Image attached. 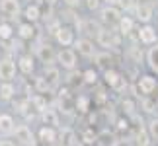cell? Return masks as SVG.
Masks as SVG:
<instances>
[{"instance_id":"cell-1","label":"cell","mask_w":158,"mask_h":146,"mask_svg":"<svg viewBox=\"0 0 158 146\" xmlns=\"http://www.w3.org/2000/svg\"><path fill=\"white\" fill-rule=\"evenodd\" d=\"M12 136H14L16 144H20V146H37L35 135L31 132V129H29L27 125H16Z\"/></svg>"},{"instance_id":"cell-2","label":"cell","mask_w":158,"mask_h":146,"mask_svg":"<svg viewBox=\"0 0 158 146\" xmlns=\"http://www.w3.org/2000/svg\"><path fill=\"white\" fill-rule=\"evenodd\" d=\"M55 60L59 63L60 68L74 70L76 68V51L74 49H60V51L57 53V57H55Z\"/></svg>"},{"instance_id":"cell-3","label":"cell","mask_w":158,"mask_h":146,"mask_svg":"<svg viewBox=\"0 0 158 146\" xmlns=\"http://www.w3.org/2000/svg\"><path fill=\"white\" fill-rule=\"evenodd\" d=\"M53 35H55V41H57L60 47H70L74 43V31H72L70 27H66V26H59L53 31Z\"/></svg>"},{"instance_id":"cell-4","label":"cell","mask_w":158,"mask_h":146,"mask_svg":"<svg viewBox=\"0 0 158 146\" xmlns=\"http://www.w3.org/2000/svg\"><path fill=\"white\" fill-rule=\"evenodd\" d=\"M137 86H139V92H141L144 97H148V95H152V92H156V90H158V82H156L154 76L144 74V76L139 78Z\"/></svg>"},{"instance_id":"cell-5","label":"cell","mask_w":158,"mask_h":146,"mask_svg":"<svg viewBox=\"0 0 158 146\" xmlns=\"http://www.w3.org/2000/svg\"><path fill=\"white\" fill-rule=\"evenodd\" d=\"M0 12H2L6 18H10V20H16V18L22 14L20 0H0Z\"/></svg>"},{"instance_id":"cell-6","label":"cell","mask_w":158,"mask_h":146,"mask_svg":"<svg viewBox=\"0 0 158 146\" xmlns=\"http://www.w3.org/2000/svg\"><path fill=\"white\" fill-rule=\"evenodd\" d=\"M96 41H98V45L109 49V47L117 45V41H119V39L113 35V31H111L109 27H100L98 31H96Z\"/></svg>"},{"instance_id":"cell-7","label":"cell","mask_w":158,"mask_h":146,"mask_svg":"<svg viewBox=\"0 0 158 146\" xmlns=\"http://www.w3.org/2000/svg\"><path fill=\"white\" fill-rule=\"evenodd\" d=\"M16 70L18 66L12 59H4L0 60V80L2 82H12L16 78Z\"/></svg>"},{"instance_id":"cell-8","label":"cell","mask_w":158,"mask_h":146,"mask_svg":"<svg viewBox=\"0 0 158 146\" xmlns=\"http://www.w3.org/2000/svg\"><path fill=\"white\" fill-rule=\"evenodd\" d=\"M74 49L82 55V57H86V59H92V57H96V53H98L96 47H94V43L90 39H86V37L74 39Z\"/></svg>"},{"instance_id":"cell-9","label":"cell","mask_w":158,"mask_h":146,"mask_svg":"<svg viewBox=\"0 0 158 146\" xmlns=\"http://www.w3.org/2000/svg\"><path fill=\"white\" fill-rule=\"evenodd\" d=\"M137 37L144 45H154L156 39H158V33H156V29L150 26V23H144V26L137 31Z\"/></svg>"},{"instance_id":"cell-10","label":"cell","mask_w":158,"mask_h":146,"mask_svg":"<svg viewBox=\"0 0 158 146\" xmlns=\"http://www.w3.org/2000/svg\"><path fill=\"white\" fill-rule=\"evenodd\" d=\"M121 20V10L115 4H107L106 8H102V22L107 26H113Z\"/></svg>"},{"instance_id":"cell-11","label":"cell","mask_w":158,"mask_h":146,"mask_svg":"<svg viewBox=\"0 0 158 146\" xmlns=\"http://www.w3.org/2000/svg\"><path fill=\"white\" fill-rule=\"evenodd\" d=\"M41 78H43V80L47 82V86H49V88H55V86H57V84L60 82V70H59V66L45 64Z\"/></svg>"},{"instance_id":"cell-12","label":"cell","mask_w":158,"mask_h":146,"mask_svg":"<svg viewBox=\"0 0 158 146\" xmlns=\"http://www.w3.org/2000/svg\"><path fill=\"white\" fill-rule=\"evenodd\" d=\"M35 55H37V59L41 63H45V64H53L55 57H57V53L53 51V47L47 45V43H41V45L35 47Z\"/></svg>"},{"instance_id":"cell-13","label":"cell","mask_w":158,"mask_h":146,"mask_svg":"<svg viewBox=\"0 0 158 146\" xmlns=\"http://www.w3.org/2000/svg\"><path fill=\"white\" fill-rule=\"evenodd\" d=\"M18 70L22 72V74H26V76H29V74H33L35 72V63H33V57L31 55H22L20 59H18Z\"/></svg>"},{"instance_id":"cell-14","label":"cell","mask_w":158,"mask_h":146,"mask_svg":"<svg viewBox=\"0 0 158 146\" xmlns=\"http://www.w3.org/2000/svg\"><path fill=\"white\" fill-rule=\"evenodd\" d=\"M137 20L139 22H143V23H148L150 20H152V14H154V6L152 4H137Z\"/></svg>"},{"instance_id":"cell-15","label":"cell","mask_w":158,"mask_h":146,"mask_svg":"<svg viewBox=\"0 0 158 146\" xmlns=\"http://www.w3.org/2000/svg\"><path fill=\"white\" fill-rule=\"evenodd\" d=\"M37 136H39V140L43 142V144H49L53 146L55 142H57V129L55 127H41L39 132H37Z\"/></svg>"},{"instance_id":"cell-16","label":"cell","mask_w":158,"mask_h":146,"mask_svg":"<svg viewBox=\"0 0 158 146\" xmlns=\"http://www.w3.org/2000/svg\"><path fill=\"white\" fill-rule=\"evenodd\" d=\"M14 119H12V115L8 113H0V135H4V136H8L14 132Z\"/></svg>"},{"instance_id":"cell-17","label":"cell","mask_w":158,"mask_h":146,"mask_svg":"<svg viewBox=\"0 0 158 146\" xmlns=\"http://www.w3.org/2000/svg\"><path fill=\"white\" fill-rule=\"evenodd\" d=\"M18 37L23 39V41H29V39H33L35 37V27H33V23H29V22H23L18 26Z\"/></svg>"},{"instance_id":"cell-18","label":"cell","mask_w":158,"mask_h":146,"mask_svg":"<svg viewBox=\"0 0 158 146\" xmlns=\"http://www.w3.org/2000/svg\"><path fill=\"white\" fill-rule=\"evenodd\" d=\"M39 117H41V123H43L45 127H55V129L59 127V117H57V113H55V109L47 107L45 111L39 113Z\"/></svg>"},{"instance_id":"cell-19","label":"cell","mask_w":158,"mask_h":146,"mask_svg":"<svg viewBox=\"0 0 158 146\" xmlns=\"http://www.w3.org/2000/svg\"><path fill=\"white\" fill-rule=\"evenodd\" d=\"M147 64H148L150 70L158 74V43H154V45L147 51Z\"/></svg>"},{"instance_id":"cell-20","label":"cell","mask_w":158,"mask_h":146,"mask_svg":"<svg viewBox=\"0 0 158 146\" xmlns=\"http://www.w3.org/2000/svg\"><path fill=\"white\" fill-rule=\"evenodd\" d=\"M16 95V86L12 82H0V99L2 101H10Z\"/></svg>"},{"instance_id":"cell-21","label":"cell","mask_w":158,"mask_h":146,"mask_svg":"<svg viewBox=\"0 0 158 146\" xmlns=\"http://www.w3.org/2000/svg\"><path fill=\"white\" fill-rule=\"evenodd\" d=\"M104 80L109 88H117L119 86V82L123 80V78L119 76V72L117 70H113V68H106L104 70Z\"/></svg>"},{"instance_id":"cell-22","label":"cell","mask_w":158,"mask_h":146,"mask_svg":"<svg viewBox=\"0 0 158 146\" xmlns=\"http://www.w3.org/2000/svg\"><path fill=\"white\" fill-rule=\"evenodd\" d=\"M23 18H26L29 23H35V22L41 18L39 6H37V4H29V6H26V10H23Z\"/></svg>"},{"instance_id":"cell-23","label":"cell","mask_w":158,"mask_h":146,"mask_svg":"<svg viewBox=\"0 0 158 146\" xmlns=\"http://www.w3.org/2000/svg\"><path fill=\"white\" fill-rule=\"evenodd\" d=\"M29 107L31 109H35L37 113H41V111H45L47 109V99L41 94H35V95H29Z\"/></svg>"},{"instance_id":"cell-24","label":"cell","mask_w":158,"mask_h":146,"mask_svg":"<svg viewBox=\"0 0 158 146\" xmlns=\"http://www.w3.org/2000/svg\"><path fill=\"white\" fill-rule=\"evenodd\" d=\"M117 26H119V33L121 35H131L133 29H135V22H133L129 16H121V20L117 22Z\"/></svg>"},{"instance_id":"cell-25","label":"cell","mask_w":158,"mask_h":146,"mask_svg":"<svg viewBox=\"0 0 158 146\" xmlns=\"http://www.w3.org/2000/svg\"><path fill=\"white\" fill-rule=\"evenodd\" d=\"M74 107H76V111H80V113H88V109H90V97L88 95H78L76 101H74Z\"/></svg>"},{"instance_id":"cell-26","label":"cell","mask_w":158,"mask_h":146,"mask_svg":"<svg viewBox=\"0 0 158 146\" xmlns=\"http://www.w3.org/2000/svg\"><path fill=\"white\" fill-rule=\"evenodd\" d=\"M60 144H64V146H72L74 144V132H72L70 129H63L60 131Z\"/></svg>"},{"instance_id":"cell-27","label":"cell","mask_w":158,"mask_h":146,"mask_svg":"<svg viewBox=\"0 0 158 146\" xmlns=\"http://www.w3.org/2000/svg\"><path fill=\"white\" fill-rule=\"evenodd\" d=\"M147 132H148V136L152 138V140H158V119H150L148 121V127H147Z\"/></svg>"},{"instance_id":"cell-28","label":"cell","mask_w":158,"mask_h":146,"mask_svg":"<svg viewBox=\"0 0 158 146\" xmlns=\"http://www.w3.org/2000/svg\"><path fill=\"white\" fill-rule=\"evenodd\" d=\"M12 33H14V29H12L10 23H0V39L2 41L12 39Z\"/></svg>"},{"instance_id":"cell-29","label":"cell","mask_w":158,"mask_h":146,"mask_svg":"<svg viewBox=\"0 0 158 146\" xmlns=\"http://www.w3.org/2000/svg\"><path fill=\"white\" fill-rule=\"evenodd\" d=\"M94 60H96L98 66H106V68H107V60L111 63V55H109V53H96Z\"/></svg>"},{"instance_id":"cell-30","label":"cell","mask_w":158,"mask_h":146,"mask_svg":"<svg viewBox=\"0 0 158 146\" xmlns=\"http://www.w3.org/2000/svg\"><path fill=\"white\" fill-rule=\"evenodd\" d=\"M148 132H147V129H141L137 132V146H148L150 144V140H148Z\"/></svg>"},{"instance_id":"cell-31","label":"cell","mask_w":158,"mask_h":146,"mask_svg":"<svg viewBox=\"0 0 158 146\" xmlns=\"http://www.w3.org/2000/svg\"><path fill=\"white\" fill-rule=\"evenodd\" d=\"M119 10H133L137 8V0H115Z\"/></svg>"},{"instance_id":"cell-32","label":"cell","mask_w":158,"mask_h":146,"mask_svg":"<svg viewBox=\"0 0 158 146\" xmlns=\"http://www.w3.org/2000/svg\"><path fill=\"white\" fill-rule=\"evenodd\" d=\"M82 78H84L86 84H96V82H98V72H96L94 68H90V70H86L82 74Z\"/></svg>"},{"instance_id":"cell-33","label":"cell","mask_w":158,"mask_h":146,"mask_svg":"<svg viewBox=\"0 0 158 146\" xmlns=\"http://www.w3.org/2000/svg\"><path fill=\"white\" fill-rule=\"evenodd\" d=\"M35 86H37V90H39V92H47V90H51L49 86H47V82L43 80V78H35Z\"/></svg>"},{"instance_id":"cell-34","label":"cell","mask_w":158,"mask_h":146,"mask_svg":"<svg viewBox=\"0 0 158 146\" xmlns=\"http://www.w3.org/2000/svg\"><path fill=\"white\" fill-rule=\"evenodd\" d=\"M123 109L127 113H133V109H135V103H133L131 99H123Z\"/></svg>"},{"instance_id":"cell-35","label":"cell","mask_w":158,"mask_h":146,"mask_svg":"<svg viewBox=\"0 0 158 146\" xmlns=\"http://www.w3.org/2000/svg\"><path fill=\"white\" fill-rule=\"evenodd\" d=\"M86 8L88 10H98L100 8V0H86Z\"/></svg>"},{"instance_id":"cell-36","label":"cell","mask_w":158,"mask_h":146,"mask_svg":"<svg viewBox=\"0 0 158 146\" xmlns=\"http://www.w3.org/2000/svg\"><path fill=\"white\" fill-rule=\"evenodd\" d=\"M63 2L69 6V8H76V6L80 4V0H63Z\"/></svg>"},{"instance_id":"cell-37","label":"cell","mask_w":158,"mask_h":146,"mask_svg":"<svg viewBox=\"0 0 158 146\" xmlns=\"http://www.w3.org/2000/svg\"><path fill=\"white\" fill-rule=\"evenodd\" d=\"M0 146H16L14 140H0Z\"/></svg>"},{"instance_id":"cell-38","label":"cell","mask_w":158,"mask_h":146,"mask_svg":"<svg viewBox=\"0 0 158 146\" xmlns=\"http://www.w3.org/2000/svg\"><path fill=\"white\" fill-rule=\"evenodd\" d=\"M113 146H131V144H129V140H117Z\"/></svg>"},{"instance_id":"cell-39","label":"cell","mask_w":158,"mask_h":146,"mask_svg":"<svg viewBox=\"0 0 158 146\" xmlns=\"http://www.w3.org/2000/svg\"><path fill=\"white\" fill-rule=\"evenodd\" d=\"M119 129H127V121H123V119L119 121Z\"/></svg>"},{"instance_id":"cell-40","label":"cell","mask_w":158,"mask_h":146,"mask_svg":"<svg viewBox=\"0 0 158 146\" xmlns=\"http://www.w3.org/2000/svg\"><path fill=\"white\" fill-rule=\"evenodd\" d=\"M102 2H106V4H115V0H102Z\"/></svg>"},{"instance_id":"cell-41","label":"cell","mask_w":158,"mask_h":146,"mask_svg":"<svg viewBox=\"0 0 158 146\" xmlns=\"http://www.w3.org/2000/svg\"><path fill=\"white\" fill-rule=\"evenodd\" d=\"M45 2H49V4H55V2H57V0H45Z\"/></svg>"},{"instance_id":"cell-42","label":"cell","mask_w":158,"mask_h":146,"mask_svg":"<svg viewBox=\"0 0 158 146\" xmlns=\"http://www.w3.org/2000/svg\"><path fill=\"white\" fill-rule=\"evenodd\" d=\"M53 146H64V144H60V142H59V144H57V142H55V144H53Z\"/></svg>"}]
</instances>
